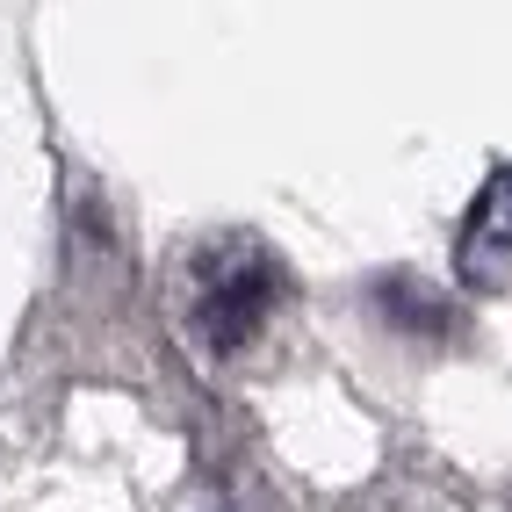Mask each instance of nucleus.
<instances>
[{"instance_id": "f257e3e1", "label": "nucleus", "mask_w": 512, "mask_h": 512, "mask_svg": "<svg viewBox=\"0 0 512 512\" xmlns=\"http://www.w3.org/2000/svg\"><path fill=\"white\" fill-rule=\"evenodd\" d=\"M267 303H275V267L267 260H238V267H217L210 282H202V303H195V325L210 347H238V339H253Z\"/></svg>"}, {"instance_id": "f03ea898", "label": "nucleus", "mask_w": 512, "mask_h": 512, "mask_svg": "<svg viewBox=\"0 0 512 512\" xmlns=\"http://www.w3.org/2000/svg\"><path fill=\"white\" fill-rule=\"evenodd\" d=\"M462 275H469V282H505V275H512V166L484 188V202L469 210Z\"/></svg>"}]
</instances>
